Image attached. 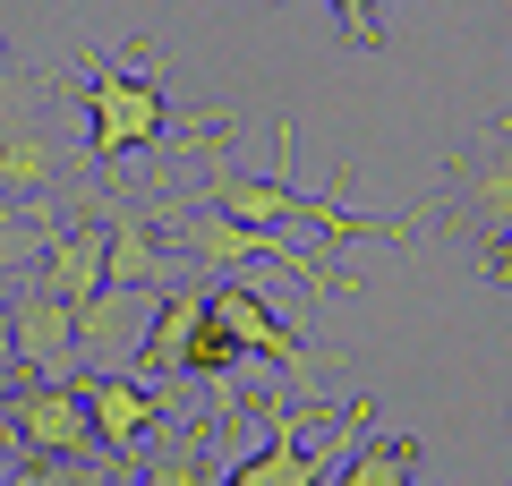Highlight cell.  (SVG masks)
Returning a JSON list of instances; mask_svg holds the SVG:
<instances>
[{
	"instance_id": "6da1fadb",
	"label": "cell",
	"mask_w": 512,
	"mask_h": 486,
	"mask_svg": "<svg viewBox=\"0 0 512 486\" xmlns=\"http://www.w3.org/2000/svg\"><path fill=\"white\" fill-rule=\"evenodd\" d=\"M205 205L231 214V222H256V231L308 222V231L333 239V248H359V239L402 248V239H410V222H376V214H350L342 197H308V188H291V128H282V171H274V180H248V171H231V162H214V171H205Z\"/></svg>"
},
{
	"instance_id": "7a4b0ae2",
	"label": "cell",
	"mask_w": 512,
	"mask_h": 486,
	"mask_svg": "<svg viewBox=\"0 0 512 486\" xmlns=\"http://www.w3.org/2000/svg\"><path fill=\"white\" fill-rule=\"evenodd\" d=\"M154 231H163V248H180L188 265H282L291 273L299 290H316V299H333V290H342V273L325 265V256H308V248H291V239L282 231H256V222H231V214H214V205H205L197 222H154Z\"/></svg>"
},
{
	"instance_id": "3957f363",
	"label": "cell",
	"mask_w": 512,
	"mask_h": 486,
	"mask_svg": "<svg viewBox=\"0 0 512 486\" xmlns=\"http://www.w3.org/2000/svg\"><path fill=\"white\" fill-rule=\"evenodd\" d=\"M171 137V86L137 69H94L86 77V154L94 162H128L146 145Z\"/></svg>"
},
{
	"instance_id": "277c9868",
	"label": "cell",
	"mask_w": 512,
	"mask_h": 486,
	"mask_svg": "<svg viewBox=\"0 0 512 486\" xmlns=\"http://www.w3.org/2000/svg\"><path fill=\"white\" fill-rule=\"evenodd\" d=\"M0 427L18 435V461H94V410H86V384H52V376H35V384H18L9 393V418Z\"/></svg>"
},
{
	"instance_id": "5b68a950",
	"label": "cell",
	"mask_w": 512,
	"mask_h": 486,
	"mask_svg": "<svg viewBox=\"0 0 512 486\" xmlns=\"http://www.w3.org/2000/svg\"><path fill=\"white\" fill-rule=\"evenodd\" d=\"M9 376L18 384H35V376H52V384H77V307L69 299H52L43 282H18V299H9Z\"/></svg>"
},
{
	"instance_id": "8992f818",
	"label": "cell",
	"mask_w": 512,
	"mask_h": 486,
	"mask_svg": "<svg viewBox=\"0 0 512 486\" xmlns=\"http://www.w3.org/2000/svg\"><path fill=\"white\" fill-rule=\"evenodd\" d=\"M154 307H163V290H120V282H103L86 307H77V367H86V376H128L137 350H146Z\"/></svg>"
},
{
	"instance_id": "52a82bcc",
	"label": "cell",
	"mask_w": 512,
	"mask_h": 486,
	"mask_svg": "<svg viewBox=\"0 0 512 486\" xmlns=\"http://www.w3.org/2000/svg\"><path fill=\"white\" fill-rule=\"evenodd\" d=\"M359 427H367V410H350V418H342V435H333V444H316V435H308V418H299V410H282L274 444H265V452H248L239 469H222L214 486H325V461L359 444Z\"/></svg>"
},
{
	"instance_id": "ba28073f",
	"label": "cell",
	"mask_w": 512,
	"mask_h": 486,
	"mask_svg": "<svg viewBox=\"0 0 512 486\" xmlns=\"http://www.w3.org/2000/svg\"><path fill=\"white\" fill-rule=\"evenodd\" d=\"M60 180V145L35 128V103H26L18 86H9V69H0V197H35Z\"/></svg>"
},
{
	"instance_id": "9c48e42d",
	"label": "cell",
	"mask_w": 512,
	"mask_h": 486,
	"mask_svg": "<svg viewBox=\"0 0 512 486\" xmlns=\"http://www.w3.org/2000/svg\"><path fill=\"white\" fill-rule=\"evenodd\" d=\"M444 180L461 188V222H470L478 239H504V231H512V128L478 137Z\"/></svg>"
},
{
	"instance_id": "30bf717a",
	"label": "cell",
	"mask_w": 512,
	"mask_h": 486,
	"mask_svg": "<svg viewBox=\"0 0 512 486\" xmlns=\"http://www.w3.org/2000/svg\"><path fill=\"white\" fill-rule=\"evenodd\" d=\"M86 410H94V444H103V461H128L137 435H146L171 401H163V384H146L137 367H128V376H94L86 384Z\"/></svg>"
},
{
	"instance_id": "8fae6325",
	"label": "cell",
	"mask_w": 512,
	"mask_h": 486,
	"mask_svg": "<svg viewBox=\"0 0 512 486\" xmlns=\"http://www.w3.org/2000/svg\"><path fill=\"white\" fill-rule=\"evenodd\" d=\"M205 307L222 316V333H231L239 350H256V359H274V367H308V342H299L291 324H282V307L265 299V290L222 282V290H205Z\"/></svg>"
},
{
	"instance_id": "7c38bea8",
	"label": "cell",
	"mask_w": 512,
	"mask_h": 486,
	"mask_svg": "<svg viewBox=\"0 0 512 486\" xmlns=\"http://www.w3.org/2000/svg\"><path fill=\"white\" fill-rule=\"evenodd\" d=\"M52 299H69V307H86L94 290L111 282V222H69V231H52L43 239V273H35Z\"/></svg>"
},
{
	"instance_id": "4fadbf2b",
	"label": "cell",
	"mask_w": 512,
	"mask_h": 486,
	"mask_svg": "<svg viewBox=\"0 0 512 486\" xmlns=\"http://www.w3.org/2000/svg\"><path fill=\"white\" fill-rule=\"evenodd\" d=\"M111 282L120 290H180V248H163L146 214H111Z\"/></svg>"
},
{
	"instance_id": "5bb4252c",
	"label": "cell",
	"mask_w": 512,
	"mask_h": 486,
	"mask_svg": "<svg viewBox=\"0 0 512 486\" xmlns=\"http://www.w3.org/2000/svg\"><path fill=\"white\" fill-rule=\"evenodd\" d=\"M197 324H205V290H163V307H154L146 324V350H137V376H188V342H197Z\"/></svg>"
},
{
	"instance_id": "9a60e30c",
	"label": "cell",
	"mask_w": 512,
	"mask_h": 486,
	"mask_svg": "<svg viewBox=\"0 0 512 486\" xmlns=\"http://www.w3.org/2000/svg\"><path fill=\"white\" fill-rule=\"evenodd\" d=\"M333 486H419V435H359Z\"/></svg>"
},
{
	"instance_id": "2e32d148",
	"label": "cell",
	"mask_w": 512,
	"mask_h": 486,
	"mask_svg": "<svg viewBox=\"0 0 512 486\" xmlns=\"http://www.w3.org/2000/svg\"><path fill=\"white\" fill-rule=\"evenodd\" d=\"M137 486H214V444H180V452H154V461L128 469Z\"/></svg>"
},
{
	"instance_id": "e0dca14e",
	"label": "cell",
	"mask_w": 512,
	"mask_h": 486,
	"mask_svg": "<svg viewBox=\"0 0 512 486\" xmlns=\"http://www.w3.org/2000/svg\"><path fill=\"white\" fill-rule=\"evenodd\" d=\"M111 478V461L94 452V461H18L0 486H103Z\"/></svg>"
},
{
	"instance_id": "ac0fdd59",
	"label": "cell",
	"mask_w": 512,
	"mask_h": 486,
	"mask_svg": "<svg viewBox=\"0 0 512 486\" xmlns=\"http://www.w3.org/2000/svg\"><path fill=\"white\" fill-rule=\"evenodd\" d=\"M231 367H239V342L222 333V316H214V307H205L197 342H188V376H205V384H214V376H231Z\"/></svg>"
},
{
	"instance_id": "d6986e66",
	"label": "cell",
	"mask_w": 512,
	"mask_h": 486,
	"mask_svg": "<svg viewBox=\"0 0 512 486\" xmlns=\"http://www.w3.org/2000/svg\"><path fill=\"white\" fill-rule=\"evenodd\" d=\"M333 9H342V26H350V43H359V52H376V43H384L376 0H333Z\"/></svg>"
},
{
	"instance_id": "ffe728a7",
	"label": "cell",
	"mask_w": 512,
	"mask_h": 486,
	"mask_svg": "<svg viewBox=\"0 0 512 486\" xmlns=\"http://www.w3.org/2000/svg\"><path fill=\"white\" fill-rule=\"evenodd\" d=\"M487 282H512V231L487 239Z\"/></svg>"
},
{
	"instance_id": "44dd1931",
	"label": "cell",
	"mask_w": 512,
	"mask_h": 486,
	"mask_svg": "<svg viewBox=\"0 0 512 486\" xmlns=\"http://www.w3.org/2000/svg\"><path fill=\"white\" fill-rule=\"evenodd\" d=\"M9 299H18V290L0 282V359H9V350H18V342H9Z\"/></svg>"
},
{
	"instance_id": "7402d4cb",
	"label": "cell",
	"mask_w": 512,
	"mask_h": 486,
	"mask_svg": "<svg viewBox=\"0 0 512 486\" xmlns=\"http://www.w3.org/2000/svg\"><path fill=\"white\" fill-rule=\"evenodd\" d=\"M9 393H18V376H9V359H0V418H9Z\"/></svg>"
},
{
	"instance_id": "603a6c76",
	"label": "cell",
	"mask_w": 512,
	"mask_h": 486,
	"mask_svg": "<svg viewBox=\"0 0 512 486\" xmlns=\"http://www.w3.org/2000/svg\"><path fill=\"white\" fill-rule=\"evenodd\" d=\"M103 486H137V478H120V469H111V478H103Z\"/></svg>"
},
{
	"instance_id": "cb8c5ba5",
	"label": "cell",
	"mask_w": 512,
	"mask_h": 486,
	"mask_svg": "<svg viewBox=\"0 0 512 486\" xmlns=\"http://www.w3.org/2000/svg\"><path fill=\"white\" fill-rule=\"evenodd\" d=\"M0 239H9V214H0ZM0 256H9V248H0Z\"/></svg>"
},
{
	"instance_id": "d4e9b609",
	"label": "cell",
	"mask_w": 512,
	"mask_h": 486,
	"mask_svg": "<svg viewBox=\"0 0 512 486\" xmlns=\"http://www.w3.org/2000/svg\"><path fill=\"white\" fill-rule=\"evenodd\" d=\"M504 128H512V120H504Z\"/></svg>"
}]
</instances>
